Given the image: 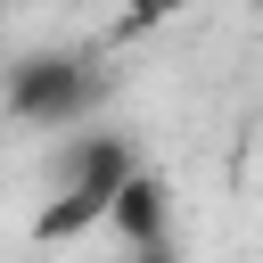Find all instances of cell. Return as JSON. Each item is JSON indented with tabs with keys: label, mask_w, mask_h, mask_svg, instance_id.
I'll use <instances>...</instances> for the list:
<instances>
[{
	"label": "cell",
	"mask_w": 263,
	"mask_h": 263,
	"mask_svg": "<svg viewBox=\"0 0 263 263\" xmlns=\"http://www.w3.org/2000/svg\"><path fill=\"white\" fill-rule=\"evenodd\" d=\"M132 181H140L132 132H66V164H58L49 205L33 214V238H41V247L90 238L99 222H115V197H123Z\"/></svg>",
	"instance_id": "6da1fadb"
},
{
	"label": "cell",
	"mask_w": 263,
	"mask_h": 263,
	"mask_svg": "<svg viewBox=\"0 0 263 263\" xmlns=\"http://www.w3.org/2000/svg\"><path fill=\"white\" fill-rule=\"evenodd\" d=\"M99 99H107V74L74 49H33V58H16L8 66V115L16 123H49V132H90V115H99Z\"/></svg>",
	"instance_id": "7a4b0ae2"
},
{
	"label": "cell",
	"mask_w": 263,
	"mask_h": 263,
	"mask_svg": "<svg viewBox=\"0 0 263 263\" xmlns=\"http://www.w3.org/2000/svg\"><path fill=\"white\" fill-rule=\"evenodd\" d=\"M107 230L123 238V255H164L173 247V189H164V173L140 164V181L115 197V222Z\"/></svg>",
	"instance_id": "3957f363"
},
{
	"label": "cell",
	"mask_w": 263,
	"mask_h": 263,
	"mask_svg": "<svg viewBox=\"0 0 263 263\" xmlns=\"http://www.w3.org/2000/svg\"><path fill=\"white\" fill-rule=\"evenodd\" d=\"M189 8H247V0H123V33H156Z\"/></svg>",
	"instance_id": "277c9868"
}]
</instances>
